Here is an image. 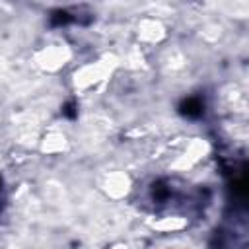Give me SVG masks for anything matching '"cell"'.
<instances>
[{
	"label": "cell",
	"instance_id": "cell-1",
	"mask_svg": "<svg viewBox=\"0 0 249 249\" xmlns=\"http://www.w3.org/2000/svg\"><path fill=\"white\" fill-rule=\"evenodd\" d=\"M179 111H181V115H185V117H189V119H198V117H202V113H204V101H202L200 97L191 95V97H187V99L181 101Z\"/></svg>",
	"mask_w": 249,
	"mask_h": 249
},
{
	"label": "cell",
	"instance_id": "cell-2",
	"mask_svg": "<svg viewBox=\"0 0 249 249\" xmlns=\"http://www.w3.org/2000/svg\"><path fill=\"white\" fill-rule=\"evenodd\" d=\"M76 19H78V18L72 16V14L66 12V10H56V12L51 14V23H53V25H66V23L76 21Z\"/></svg>",
	"mask_w": 249,
	"mask_h": 249
},
{
	"label": "cell",
	"instance_id": "cell-3",
	"mask_svg": "<svg viewBox=\"0 0 249 249\" xmlns=\"http://www.w3.org/2000/svg\"><path fill=\"white\" fill-rule=\"evenodd\" d=\"M62 113H64L66 117H70V119H74V117L78 115V111H76V103H74V101H70V103H66V105H64V109H62Z\"/></svg>",
	"mask_w": 249,
	"mask_h": 249
}]
</instances>
